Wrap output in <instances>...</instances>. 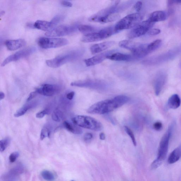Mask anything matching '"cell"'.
Here are the masks:
<instances>
[{
  "instance_id": "cell-23",
  "label": "cell",
  "mask_w": 181,
  "mask_h": 181,
  "mask_svg": "<svg viewBox=\"0 0 181 181\" xmlns=\"http://www.w3.org/2000/svg\"><path fill=\"white\" fill-rule=\"evenodd\" d=\"M63 126L68 131L74 134H81L83 133V130L81 129L73 123L66 121L63 123Z\"/></svg>"
},
{
  "instance_id": "cell-32",
  "label": "cell",
  "mask_w": 181,
  "mask_h": 181,
  "mask_svg": "<svg viewBox=\"0 0 181 181\" xmlns=\"http://www.w3.org/2000/svg\"><path fill=\"white\" fill-rule=\"evenodd\" d=\"M124 128L125 131L126 133L128 134V135L130 136L134 146H136V145H137V142H136V138L133 132H132V130L127 126H124Z\"/></svg>"
},
{
  "instance_id": "cell-44",
  "label": "cell",
  "mask_w": 181,
  "mask_h": 181,
  "mask_svg": "<svg viewBox=\"0 0 181 181\" xmlns=\"http://www.w3.org/2000/svg\"><path fill=\"white\" fill-rule=\"evenodd\" d=\"M5 97V94L2 92H0V100H3Z\"/></svg>"
},
{
  "instance_id": "cell-31",
  "label": "cell",
  "mask_w": 181,
  "mask_h": 181,
  "mask_svg": "<svg viewBox=\"0 0 181 181\" xmlns=\"http://www.w3.org/2000/svg\"><path fill=\"white\" fill-rule=\"evenodd\" d=\"M51 131L49 128L45 126L42 128L40 133V139L43 140L46 137H49Z\"/></svg>"
},
{
  "instance_id": "cell-7",
  "label": "cell",
  "mask_w": 181,
  "mask_h": 181,
  "mask_svg": "<svg viewBox=\"0 0 181 181\" xmlns=\"http://www.w3.org/2000/svg\"><path fill=\"white\" fill-rule=\"evenodd\" d=\"M38 43V45L41 48L48 49L66 45L68 44V41L67 39L63 38L43 37L39 39Z\"/></svg>"
},
{
  "instance_id": "cell-25",
  "label": "cell",
  "mask_w": 181,
  "mask_h": 181,
  "mask_svg": "<svg viewBox=\"0 0 181 181\" xmlns=\"http://www.w3.org/2000/svg\"><path fill=\"white\" fill-rule=\"evenodd\" d=\"M181 158V149L180 148L175 149L168 158V162L169 164H172L176 163Z\"/></svg>"
},
{
  "instance_id": "cell-20",
  "label": "cell",
  "mask_w": 181,
  "mask_h": 181,
  "mask_svg": "<svg viewBox=\"0 0 181 181\" xmlns=\"http://www.w3.org/2000/svg\"><path fill=\"white\" fill-rule=\"evenodd\" d=\"M103 40L99 32L84 35L81 41L84 43H91L98 42Z\"/></svg>"
},
{
  "instance_id": "cell-27",
  "label": "cell",
  "mask_w": 181,
  "mask_h": 181,
  "mask_svg": "<svg viewBox=\"0 0 181 181\" xmlns=\"http://www.w3.org/2000/svg\"><path fill=\"white\" fill-rule=\"evenodd\" d=\"M161 43L162 41L161 40H158L148 44V48L150 53L159 48L161 45Z\"/></svg>"
},
{
  "instance_id": "cell-11",
  "label": "cell",
  "mask_w": 181,
  "mask_h": 181,
  "mask_svg": "<svg viewBox=\"0 0 181 181\" xmlns=\"http://www.w3.org/2000/svg\"><path fill=\"white\" fill-rule=\"evenodd\" d=\"M61 87L59 85L51 84H45L36 89L38 94L50 97L58 94L60 92Z\"/></svg>"
},
{
  "instance_id": "cell-42",
  "label": "cell",
  "mask_w": 181,
  "mask_h": 181,
  "mask_svg": "<svg viewBox=\"0 0 181 181\" xmlns=\"http://www.w3.org/2000/svg\"><path fill=\"white\" fill-rule=\"evenodd\" d=\"M75 94V93L74 91H72V92L68 93L66 96L67 99L69 100H72L73 99Z\"/></svg>"
},
{
  "instance_id": "cell-24",
  "label": "cell",
  "mask_w": 181,
  "mask_h": 181,
  "mask_svg": "<svg viewBox=\"0 0 181 181\" xmlns=\"http://www.w3.org/2000/svg\"><path fill=\"white\" fill-rule=\"evenodd\" d=\"M37 103L32 102L26 104L23 107L20 108L14 114L15 117H19L23 115L27 112L28 110L32 109L36 106Z\"/></svg>"
},
{
  "instance_id": "cell-13",
  "label": "cell",
  "mask_w": 181,
  "mask_h": 181,
  "mask_svg": "<svg viewBox=\"0 0 181 181\" xmlns=\"http://www.w3.org/2000/svg\"><path fill=\"white\" fill-rule=\"evenodd\" d=\"M114 52V50L108 51L98 54L90 58L85 59L84 61L87 67H90L99 64L107 59L108 56L111 55Z\"/></svg>"
},
{
  "instance_id": "cell-12",
  "label": "cell",
  "mask_w": 181,
  "mask_h": 181,
  "mask_svg": "<svg viewBox=\"0 0 181 181\" xmlns=\"http://www.w3.org/2000/svg\"><path fill=\"white\" fill-rule=\"evenodd\" d=\"M103 82L98 80H86L72 82L70 85L73 86L80 87H89L92 88H97L103 86Z\"/></svg>"
},
{
  "instance_id": "cell-36",
  "label": "cell",
  "mask_w": 181,
  "mask_h": 181,
  "mask_svg": "<svg viewBox=\"0 0 181 181\" xmlns=\"http://www.w3.org/2000/svg\"><path fill=\"white\" fill-rule=\"evenodd\" d=\"M153 128L154 129L157 131H159L162 128V124L160 122H157L155 123L153 125Z\"/></svg>"
},
{
  "instance_id": "cell-15",
  "label": "cell",
  "mask_w": 181,
  "mask_h": 181,
  "mask_svg": "<svg viewBox=\"0 0 181 181\" xmlns=\"http://www.w3.org/2000/svg\"><path fill=\"white\" fill-rule=\"evenodd\" d=\"M120 18V15L119 13H114L109 15L103 17H98L93 15L89 18V21L90 22H100L101 23H106L115 21L118 19Z\"/></svg>"
},
{
  "instance_id": "cell-28",
  "label": "cell",
  "mask_w": 181,
  "mask_h": 181,
  "mask_svg": "<svg viewBox=\"0 0 181 181\" xmlns=\"http://www.w3.org/2000/svg\"><path fill=\"white\" fill-rule=\"evenodd\" d=\"M63 113L60 110L56 109L54 110L52 115V119L56 122H59L62 119Z\"/></svg>"
},
{
  "instance_id": "cell-45",
  "label": "cell",
  "mask_w": 181,
  "mask_h": 181,
  "mask_svg": "<svg viewBox=\"0 0 181 181\" xmlns=\"http://www.w3.org/2000/svg\"></svg>"
},
{
  "instance_id": "cell-22",
  "label": "cell",
  "mask_w": 181,
  "mask_h": 181,
  "mask_svg": "<svg viewBox=\"0 0 181 181\" xmlns=\"http://www.w3.org/2000/svg\"><path fill=\"white\" fill-rule=\"evenodd\" d=\"M165 82V76L160 75L157 78L154 83V90L155 94L158 96L161 92Z\"/></svg>"
},
{
  "instance_id": "cell-37",
  "label": "cell",
  "mask_w": 181,
  "mask_h": 181,
  "mask_svg": "<svg viewBox=\"0 0 181 181\" xmlns=\"http://www.w3.org/2000/svg\"><path fill=\"white\" fill-rule=\"evenodd\" d=\"M161 32L160 30L158 29H153L150 30L148 32V34L150 35H155L159 34Z\"/></svg>"
},
{
  "instance_id": "cell-6",
  "label": "cell",
  "mask_w": 181,
  "mask_h": 181,
  "mask_svg": "<svg viewBox=\"0 0 181 181\" xmlns=\"http://www.w3.org/2000/svg\"><path fill=\"white\" fill-rule=\"evenodd\" d=\"M171 125L164 134L160 141L158 147L157 158L156 160L161 163L166 157L169 150V141L172 134L173 126Z\"/></svg>"
},
{
  "instance_id": "cell-18",
  "label": "cell",
  "mask_w": 181,
  "mask_h": 181,
  "mask_svg": "<svg viewBox=\"0 0 181 181\" xmlns=\"http://www.w3.org/2000/svg\"><path fill=\"white\" fill-rule=\"evenodd\" d=\"M167 14L163 11H158L152 12L148 19L149 21L155 23V22L163 21L166 19Z\"/></svg>"
},
{
  "instance_id": "cell-34",
  "label": "cell",
  "mask_w": 181,
  "mask_h": 181,
  "mask_svg": "<svg viewBox=\"0 0 181 181\" xmlns=\"http://www.w3.org/2000/svg\"><path fill=\"white\" fill-rule=\"evenodd\" d=\"M50 111L49 109H46L41 111L36 114V117L37 118L41 119L43 117L45 116L48 114L49 113Z\"/></svg>"
},
{
  "instance_id": "cell-38",
  "label": "cell",
  "mask_w": 181,
  "mask_h": 181,
  "mask_svg": "<svg viewBox=\"0 0 181 181\" xmlns=\"http://www.w3.org/2000/svg\"><path fill=\"white\" fill-rule=\"evenodd\" d=\"M142 7V3L141 1H138L134 5V8L137 12H139Z\"/></svg>"
},
{
  "instance_id": "cell-17",
  "label": "cell",
  "mask_w": 181,
  "mask_h": 181,
  "mask_svg": "<svg viewBox=\"0 0 181 181\" xmlns=\"http://www.w3.org/2000/svg\"><path fill=\"white\" fill-rule=\"evenodd\" d=\"M33 25L35 29L45 31H49L55 27L51 21H37Z\"/></svg>"
},
{
  "instance_id": "cell-30",
  "label": "cell",
  "mask_w": 181,
  "mask_h": 181,
  "mask_svg": "<svg viewBox=\"0 0 181 181\" xmlns=\"http://www.w3.org/2000/svg\"><path fill=\"white\" fill-rule=\"evenodd\" d=\"M10 139L9 137H6L5 139L0 141V151L2 152H4L7 147L9 146L10 143Z\"/></svg>"
},
{
  "instance_id": "cell-29",
  "label": "cell",
  "mask_w": 181,
  "mask_h": 181,
  "mask_svg": "<svg viewBox=\"0 0 181 181\" xmlns=\"http://www.w3.org/2000/svg\"><path fill=\"white\" fill-rule=\"evenodd\" d=\"M42 177L44 180L48 181H53L55 180V176L51 171L45 170L42 171L41 173Z\"/></svg>"
},
{
  "instance_id": "cell-2",
  "label": "cell",
  "mask_w": 181,
  "mask_h": 181,
  "mask_svg": "<svg viewBox=\"0 0 181 181\" xmlns=\"http://www.w3.org/2000/svg\"><path fill=\"white\" fill-rule=\"evenodd\" d=\"M83 49L73 50L68 53L57 56L53 59L48 60L46 63L51 68H57L66 63L77 60L83 55Z\"/></svg>"
},
{
  "instance_id": "cell-8",
  "label": "cell",
  "mask_w": 181,
  "mask_h": 181,
  "mask_svg": "<svg viewBox=\"0 0 181 181\" xmlns=\"http://www.w3.org/2000/svg\"><path fill=\"white\" fill-rule=\"evenodd\" d=\"M154 24L148 20L141 22L129 32L128 38L133 39L142 36L150 30Z\"/></svg>"
},
{
  "instance_id": "cell-10",
  "label": "cell",
  "mask_w": 181,
  "mask_h": 181,
  "mask_svg": "<svg viewBox=\"0 0 181 181\" xmlns=\"http://www.w3.org/2000/svg\"><path fill=\"white\" fill-rule=\"evenodd\" d=\"M35 51V48L33 47L28 48L20 50L7 57L2 63L1 66H4L9 63L18 61L21 59L28 56Z\"/></svg>"
},
{
  "instance_id": "cell-33",
  "label": "cell",
  "mask_w": 181,
  "mask_h": 181,
  "mask_svg": "<svg viewBox=\"0 0 181 181\" xmlns=\"http://www.w3.org/2000/svg\"><path fill=\"white\" fill-rule=\"evenodd\" d=\"M64 16L62 15H58L54 17L51 20V23L53 24L55 27L56 25H58L64 20Z\"/></svg>"
},
{
  "instance_id": "cell-4",
  "label": "cell",
  "mask_w": 181,
  "mask_h": 181,
  "mask_svg": "<svg viewBox=\"0 0 181 181\" xmlns=\"http://www.w3.org/2000/svg\"><path fill=\"white\" fill-rule=\"evenodd\" d=\"M73 123L79 127L87 129L100 131L103 128L99 121L92 117L84 115H78L72 119Z\"/></svg>"
},
{
  "instance_id": "cell-43",
  "label": "cell",
  "mask_w": 181,
  "mask_h": 181,
  "mask_svg": "<svg viewBox=\"0 0 181 181\" xmlns=\"http://www.w3.org/2000/svg\"><path fill=\"white\" fill-rule=\"evenodd\" d=\"M100 139L102 140H104L106 139V136L105 134L104 133H101L100 134Z\"/></svg>"
},
{
  "instance_id": "cell-9",
  "label": "cell",
  "mask_w": 181,
  "mask_h": 181,
  "mask_svg": "<svg viewBox=\"0 0 181 181\" xmlns=\"http://www.w3.org/2000/svg\"><path fill=\"white\" fill-rule=\"evenodd\" d=\"M76 29H78V26L76 27L74 26L61 25L47 32L45 35L52 37L66 36L75 32Z\"/></svg>"
},
{
  "instance_id": "cell-3",
  "label": "cell",
  "mask_w": 181,
  "mask_h": 181,
  "mask_svg": "<svg viewBox=\"0 0 181 181\" xmlns=\"http://www.w3.org/2000/svg\"><path fill=\"white\" fill-rule=\"evenodd\" d=\"M148 45L128 40L121 41L119 43L120 47L130 50L133 57L136 59L142 58L150 53L147 48Z\"/></svg>"
},
{
  "instance_id": "cell-1",
  "label": "cell",
  "mask_w": 181,
  "mask_h": 181,
  "mask_svg": "<svg viewBox=\"0 0 181 181\" xmlns=\"http://www.w3.org/2000/svg\"><path fill=\"white\" fill-rule=\"evenodd\" d=\"M130 100L129 97L124 95H118L113 98L96 103L87 110L91 114H104L118 109Z\"/></svg>"
},
{
  "instance_id": "cell-39",
  "label": "cell",
  "mask_w": 181,
  "mask_h": 181,
  "mask_svg": "<svg viewBox=\"0 0 181 181\" xmlns=\"http://www.w3.org/2000/svg\"><path fill=\"white\" fill-rule=\"evenodd\" d=\"M38 94V93L37 92L36 90L34 91V92H31L30 94H29V97H28L27 99V102H29L32 100L33 98L37 96V95Z\"/></svg>"
},
{
  "instance_id": "cell-40",
  "label": "cell",
  "mask_w": 181,
  "mask_h": 181,
  "mask_svg": "<svg viewBox=\"0 0 181 181\" xmlns=\"http://www.w3.org/2000/svg\"><path fill=\"white\" fill-rule=\"evenodd\" d=\"M93 135L92 133H86L84 136V139L85 141H89L91 140L92 139Z\"/></svg>"
},
{
  "instance_id": "cell-41",
  "label": "cell",
  "mask_w": 181,
  "mask_h": 181,
  "mask_svg": "<svg viewBox=\"0 0 181 181\" xmlns=\"http://www.w3.org/2000/svg\"><path fill=\"white\" fill-rule=\"evenodd\" d=\"M61 4L63 6L66 7H71L73 4L70 2L67 1H61Z\"/></svg>"
},
{
  "instance_id": "cell-21",
  "label": "cell",
  "mask_w": 181,
  "mask_h": 181,
  "mask_svg": "<svg viewBox=\"0 0 181 181\" xmlns=\"http://www.w3.org/2000/svg\"><path fill=\"white\" fill-rule=\"evenodd\" d=\"M181 100L178 95L175 94L171 96L168 102V107L170 109H176L180 107Z\"/></svg>"
},
{
  "instance_id": "cell-5",
  "label": "cell",
  "mask_w": 181,
  "mask_h": 181,
  "mask_svg": "<svg viewBox=\"0 0 181 181\" xmlns=\"http://www.w3.org/2000/svg\"><path fill=\"white\" fill-rule=\"evenodd\" d=\"M143 19V16L139 13L128 15L117 22L115 26L116 30L119 32L123 30L134 28L138 25Z\"/></svg>"
},
{
  "instance_id": "cell-19",
  "label": "cell",
  "mask_w": 181,
  "mask_h": 181,
  "mask_svg": "<svg viewBox=\"0 0 181 181\" xmlns=\"http://www.w3.org/2000/svg\"><path fill=\"white\" fill-rule=\"evenodd\" d=\"M133 58V56L128 54L115 53L108 56L107 59L114 61H127L132 60Z\"/></svg>"
},
{
  "instance_id": "cell-35",
  "label": "cell",
  "mask_w": 181,
  "mask_h": 181,
  "mask_svg": "<svg viewBox=\"0 0 181 181\" xmlns=\"http://www.w3.org/2000/svg\"><path fill=\"white\" fill-rule=\"evenodd\" d=\"M19 154L18 152H15L11 154L10 156H9V160L11 162L13 163L16 160L19 156Z\"/></svg>"
},
{
  "instance_id": "cell-14",
  "label": "cell",
  "mask_w": 181,
  "mask_h": 181,
  "mask_svg": "<svg viewBox=\"0 0 181 181\" xmlns=\"http://www.w3.org/2000/svg\"><path fill=\"white\" fill-rule=\"evenodd\" d=\"M115 42L114 41H107L94 45L90 48V51L93 54L98 53L108 49L114 45Z\"/></svg>"
},
{
  "instance_id": "cell-16",
  "label": "cell",
  "mask_w": 181,
  "mask_h": 181,
  "mask_svg": "<svg viewBox=\"0 0 181 181\" xmlns=\"http://www.w3.org/2000/svg\"><path fill=\"white\" fill-rule=\"evenodd\" d=\"M5 45L7 49L10 51H14L25 46L26 45V42L23 39L9 40L5 42Z\"/></svg>"
},
{
  "instance_id": "cell-26",
  "label": "cell",
  "mask_w": 181,
  "mask_h": 181,
  "mask_svg": "<svg viewBox=\"0 0 181 181\" xmlns=\"http://www.w3.org/2000/svg\"><path fill=\"white\" fill-rule=\"evenodd\" d=\"M78 29L80 32L85 34V35L95 32V28L89 25H79L78 26Z\"/></svg>"
}]
</instances>
